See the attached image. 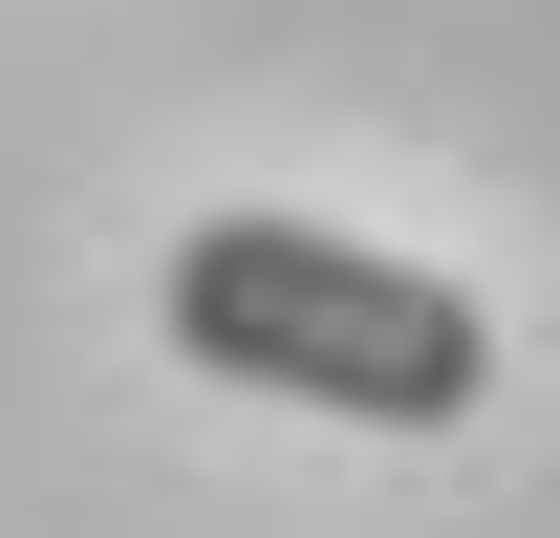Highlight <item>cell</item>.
Wrapping results in <instances>:
<instances>
[{"mask_svg":"<svg viewBox=\"0 0 560 538\" xmlns=\"http://www.w3.org/2000/svg\"><path fill=\"white\" fill-rule=\"evenodd\" d=\"M173 344L215 388H280V409H346V431H475L495 388V324L453 302L431 259H366L324 215H195L173 237Z\"/></svg>","mask_w":560,"mask_h":538,"instance_id":"1","label":"cell"}]
</instances>
